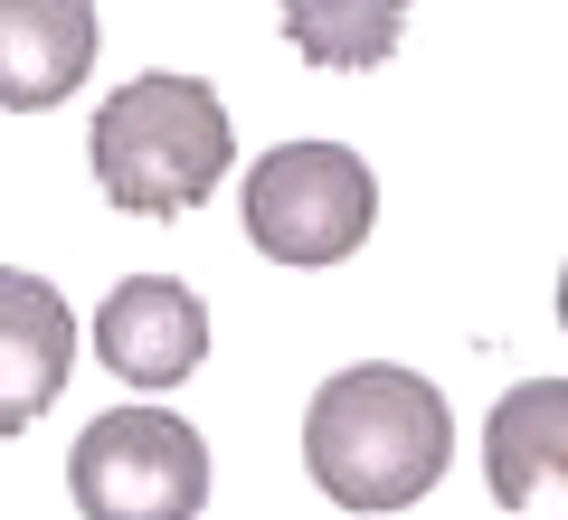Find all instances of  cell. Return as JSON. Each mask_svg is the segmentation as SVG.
Returning a JSON list of instances; mask_svg holds the SVG:
<instances>
[{
  "mask_svg": "<svg viewBox=\"0 0 568 520\" xmlns=\"http://www.w3.org/2000/svg\"><path fill=\"white\" fill-rule=\"evenodd\" d=\"M237 208H246L256 256L313 275V265L361 256L369 218H379V181H369V161L351 152V142H275V152L246 171Z\"/></svg>",
  "mask_w": 568,
  "mask_h": 520,
  "instance_id": "3",
  "label": "cell"
},
{
  "mask_svg": "<svg viewBox=\"0 0 568 520\" xmlns=\"http://www.w3.org/2000/svg\"><path fill=\"white\" fill-rule=\"evenodd\" d=\"M95 67V0H0V104L48 114Z\"/></svg>",
  "mask_w": 568,
  "mask_h": 520,
  "instance_id": "8",
  "label": "cell"
},
{
  "mask_svg": "<svg viewBox=\"0 0 568 520\" xmlns=\"http://www.w3.org/2000/svg\"><path fill=\"white\" fill-rule=\"evenodd\" d=\"M407 0H284V39L304 67H332V77H369V67L398 58Z\"/></svg>",
  "mask_w": 568,
  "mask_h": 520,
  "instance_id": "9",
  "label": "cell"
},
{
  "mask_svg": "<svg viewBox=\"0 0 568 520\" xmlns=\"http://www.w3.org/2000/svg\"><path fill=\"white\" fill-rule=\"evenodd\" d=\"M559 332H568V265H559Z\"/></svg>",
  "mask_w": 568,
  "mask_h": 520,
  "instance_id": "10",
  "label": "cell"
},
{
  "mask_svg": "<svg viewBox=\"0 0 568 520\" xmlns=\"http://www.w3.org/2000/svg\"><path fill=\"white\" fill-rule=\"evenodd\" d=\"M484 482L511 520H568V379H521L493 407Z\"/></svg>",
  "mask_w": 568,
  "mask_h": 520,
  "instance_id": "6",
  "label": "cell"
},
{
  "mask_svg": "<svg viewBox=\"0 0 568 520\" xmlns=\"http://www.w3.org/2000/svg\"><path fill=\"white\" fill-rule=\"evenodd\" d=\"M67 492H77L85 520H200L209 445L200 426L162 417V407H104V417L77 426Z\"/></svg>",
  "mask_w": 568,
  "mask_h": 520,
  "instance_id": "4",
  "label": "cell"
},
{
  "mask_svg": "<svg viewBox=\"0 0 568 520\" xmlns=\"http://www.w3.org/2000/svg\"><path fill=\"white\" fill-rule=\"evenodd\" d=\"M95 360L114 369L123 388H181L190 369L209 360V313L190 284L171 275H133L95 303Z\"/></svg>",
  "mask_w": 568,
  "mask_h": 520,
  "instance_id": "5",
  "label": "cell"
},
{
  "mask_svg": "<svg viewBox=\"0 0 568 520\" xmlns=\"http://www.w3.org/2000/svg\"><path fill=\"white\" fill-rule=\"evenodd\" d=\"M237 123L200 77H133L95 114V190L123 218H190L227 181Z\"/></svg>",
  "mask_w": 568,
  "mask_h": 520,
  "instance_id": "2",
  "label": "cell"
},
{
  "mask_svg": "<svg viewBox=\"0 0 568 520\" xmlns=\"http://www.w3.org/2000/svg\"><path fill=\"white\" fill-rule=\"evenodd\" d=\"M67 369H77V303L48 275L0 265V436H20L58 407Z\"/></svg>",
  "mask_w": 568,
  "mask_h": 520,
  "instance_id": "7",
  "label": "cell"
},
{
  "mask_svg": "<svg viewBox=\"0 0 568 520\" xmlns=\"http://www.w3.org/2000/svg\"><path fill=\"white\" fill-rule=\"evenodd\" d=\"M446 455H455V417L436 398V379L417 369H388V360H361L342 379H323L304 417V463L342 511H407L446 482Z\"/></svg>",
  "mask_w": 568,
  "mask_h": 520,
  "instance_id": "1",
  "label": "cell"
}]
</instances>
